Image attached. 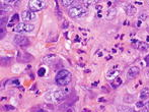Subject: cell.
<instances>
[{
    "label": "cell",
    "mask_w": 149,
    "mask_h": 112,
    "mask_svg": "<svg viewBox=\"0 0 149 112\" xmlns=\"http://www.w3.org/2000/svg\"><path fill=\"white\" fill-rule=\"evenodd\" d=\"M116 14H117V10H116V8H114V7L109 8L108 11H107V13H106V18H107V20H114V18H116Z\"/></svg>",
    "instance_id": "8fae6325"
},
{
    "label": "cell",
    "mask_w": 149,
    "mask_h": 112,
    "mask_svg": "<svg viewBox=\"0 0 149 112\" xmlns=\"http://www.w3.org/2000/svg\"><path fill=\"white\" fill-rule=\"evenodd\" d=\"M149 98V88H144L142 89V91L140 92V99L145 100V99Z\"/></svg>",
    "instance_id": "4fadbf2b"
},
{
    "label": "cell",
    "mask_w": 149,
    "mask_h": 112,
    "mask_svg": "<svg viewBox=\"0 0 149 112\" xmlns=\"http://www.w3.org/2000/svg\"><path fill=\"white\" fill-rule=\"evenodd\" d=\"M36 112H45V111H44L43 109H38V110L36 111Z\"/></svg>",
    "instance_id": "4316f807"
},
{
    "label": "cell",
    "mask_w": 149,
    "mask_h": 112,
    "mask_svg": "<svg viewBox=\"0 0 149 112\" xmlns=\"http://www.w3.org/2000/svg\"><path fill=\"white\" fill-rule=\"evenodd\" d=\"M46 5H47V3L44 0H31L29 2V8L33 12L43 10L46 7Z\"/></svg>",
    "instance_id": "3957f363"
},
{
    "label": "cell",
    "mask_w": 149,
    "mask_h": 112,
    "mask_svg": "<svg viewBox=\"0 0 149 112\" xmlns=\"http://www.w3.org/2000/svg\"><path fill=\"white\" fill-rule=\"evenodd\" d=\"M140 73V69L138 66H135V65H133V66H131L129 69H128L127 71V77H129V79H134V77H136L138 75H139Z\"/></svg>",
    "instance_id": "9c48e42d"
},
{
    "label": "cell",
    "mask_w": 149,
    "mask_h": 112,
    "mask_svg": "<svg viewBox=\"0 0 149 112\" xmlns=\"http://www.w3.org/2000/svg\"><path fill=\"white\" fill-rule=\"evenodd\" d=\"M56 58V55H54V54H49V55H46L45 57H43V59L42 60L44 61V62H48L50 63L53 59Z\"/></svg>",
    "instance_id": "9a60e30c"
},
{
    "label": "cell",
    "mask_w": 149,
    "mask_h": 112,
    "mask_svg": "<svg viewBox=\"0 0 149 112\" xmlns=\"http://www.w3.org/2000/svg\"><path fill=\"white\" fill-rule=\"evenodd\" d=\"M70 92L68 89H62V90H58L56 92L53 93V99L56 101L57 103H60L64 100L67 97V94Z\"/></svg>",
    "instance_id": "5b68a950"
},
{
    "label": "cell",
    "mask_w": 149,
    "mask_h": 112,
    "mask_svg": "<svg viewBox=\"0 0 149 112\" xmlns=\"http://www.w3.org/2000/svg\"><path fill=\"white\" fill-rule=\"evenodd\" d=\"M125 11H126V13H127V15L132 16V15H134V14H136L137 8H136L135 5H133V4H128V5L125 6Z\"/></svg>",
    "instance_id": "30bf717a"
},
{
    "label": "cell",
    "mask_w": 149,
    "mask_h": 112,
    "mask_svg": "<svg viewBox=\"0 0 149 112\" xmlns=\"http://www.w3.org/2000/svg\"><path fill=\"white\" fill-rule=\"evenodd\" d=\"M68 13L71 18H82L87 13V9L85 6L83 5H76V6H71L68 10Z\"/></svg>",
    "instance_id": "7a4b0ae2"
},
{
    "label": "cell",
    "mask_w": 149,
    "mask_h": 112,
    "mask_svg": "<svg viewBox=\"0 0 149 112\" xmlns=\"http://www.w3.org/2000/svg\"><path fill=\"white\" fill-rule=\"evenodd\" d=\"M14 43L16 45L20 46V47H26L30 44V41H29V38H26V36L22 35H16L14 37Z\"/></svg>",
    "instance_id": "8992f818"
},
{
    "label": "cell",
    "mask_w": 149,
    "mask_h": 112,
    "mask_svg": "<svg viewBox=\"0 0 149 112\" xmlns=\"http://www.w3.org/2000/svg\"><path fill=\"white\" fill-rule=\"evenodd\" d=\"M18 20H19V15H18L17 13L13 14V16H12V18H11V20H10V24L8 25V26H9V27L13 26L14 24H16V23H18Z\"/></svg>",
    "instance_id": "2e32d148"
},
{
    "label": "cell",
    "mask_w": 149,
    "mask_h": 112,
    "mask_svg": "<svg viewBox=\"0 0 149 112\" xmlns=\"http://www.w3.org/2000/svg\"><path fill=\"white\" fill-rule=\"evenodd\" d=\"M66 112H74V110H73L72 108H68V109L66 110Z\"/></svg>",
    "instance_id": "d4e9b609"
},
{
    "label": "cell",
    "mask_w": 149,
    "mask_h": 112,
    "mask_svg": "<svg viewBox=\"0 0 149 112\" xmlns=\"http://www.w3.org/2000/svg\"><path fill=\"white\" fill-rule=\"evenodd\" d=\"M90 3H91V1H85L84 2V4H90Z\"/></svg>",
    "instance_id": "f1b7e54d"
},
{
    "label": "cell",
    "mask_w": 149,
    "mask_h": 112,
    "mask_svg": "<svg viewBox=\"0 0 149 112\" xmlns=\"http://www.w3.org/2000/svg\"><path fill=\"white\" fill-rule=\"evenodd\" d=\"M45 69H44V68H41V69H40V70H39V75H40V77H43V75H45Z\"/></svg>",
    "instance_id": "44dd1931"
},
{
    "label": "cell",
    "mask_w": 149,
    "mask_h": 112,
    "mask_svg": "<svg viewBox=\"0 0 149 112\" xmlns=\"http://www.w3.org/2000/svg\"><path fill=\"white\" fill-rule=\"evenodd\" d=\"M139 112H149V110L147 108H143V109H141V110H140Z\"/></svg>",
    "instance_id": "cb8c5ba5"
},
{
    "label": "cell",
    "mask_w": 149,
    "mask_h": 112,
    "mask_svg": "<svg viewBox=\"0 0 149 112\" xmlns=\"http://www.w3.org/2000/svg\"><path fill=\"white\" fill-rule=\"evenodd\" d=\"M4 3H5V4H10V6H12V5L16 6L18 3H19V1H16V0H6V1H4Z\"/></svg>",
    "instance_id": "d6986e66"
},
{
    "label": "cell",
    "mask_w": 149,
    "mask_h": 112,
    "mask_svg": "<svg viewBox=\"0 0 149 112\" xmlns=\"http://www.w3.org/2000/svg\"><path fill=\"white\" fill-rule=\"evenodd\" d=\"M132 45H133L134 48L140 50V51H147V50L149 49V45L147 43L142 42V41H138V40H134V41H132Z\"/></svg>",
    "instance_id": "ba28073f"
},
{
    "label": "cell",
    "mask_w": 149,
    "mask_h": 112,
    "mask_svg": "<svg viewBox=\"0 0 149 112\" xmlns=\"http://www.w3.org/2000/svg\"><path fill=\"white\" fill-rule=\"evenodd\" d=\"M146 18H147V14L146 13H142V15H140L139 16V20H146Z\"/></svg>",
    "instance_id": "ffe728a7"
},
{
    "label": "cell",
    "mask_w": 149,
    "mask_h": 112,
    "mask_svg": "<svg viewBox=\"0 0 149 112\" xmlns=\"http://www.w3.org/2000/svg\"><path fill=\"white\" fill-rule=\"evenodd\" d=\"M22 18L24 22H31V20H35L37 18V14L36 12L31 11V10L28 9V10H24L22 11Z\"/></svg>",
    "instance_id": "52a82bcc"
},
{
    "label": "cell",
    "mask_w": 149,
    "mask_h": 112,
    "mask_svg": "<svg viewBox=\"0 0 149 112\" xmlns=\"http://www.w3.org/2000/svg\"><path fill=\"white\" fill-rule=\"evenodd\" d=\"M145 61L148 63V65H149V55L148 56H146V58H145Z\"/></svg>",
    "instance_id": "484cf974"
},
{
    "label": "cell",
    "mask_w": 149,
    "mask_h": 112,
    "mask_svg": "<svg viewBox=\"0 0 149 112\" xmlns=\"http://www.w3.org/2000/svg\"><path fill=\"white\" fill-rule=\"evenodd\" d=\"M61 3L64 6H70V5H72V4L76 3V1H73V0H63Z\"/></svg>",
    "instance_id": "ac0fdd59"
},
{
    "label": "cell",
    "mask_w": 149,
    "mask_h": 112,
    "mask_svg": "<svg viewBox=\"0 0 149 112\" xmlns=\"http://www.w3.org/2000/svg\"><path fill=\"white\" fill-rule=\"evenodd\" d=\"M4 108H5L6 110H13L14 107H13V106H5Z\"/></svg>",
    "instance_id": "7402d4cb"
},
{
    "label": "cell",
    "mask_w": 149,
    "mask_h": 112,
    "mask_svg": "<svg viewBox=\"0 0 149 112\" xmlns=\"http://www.w3.org/2000/svg\"><path fill=\"white\" fill-rule=\"evenodd\" d=\"M122 79L120 77H115L114 80L112 81V83H111V86L113 87L114 89H116V88H118V87H120L122 85Z\"/></svg>",
    "instance_id": "7c38bea8"
},
{
    "label": "cell",
    "mask_w": 149,
    "mask_h": 112,
    "mask_svg": "<svg viewBox=\"0 0 149 112\" xmlns=\"http://www.w3.org/2000/svg\"><path fill=\"white\" fill-rule=\"evenodd\" d=\"M143 102H137V106L138 107H143Z\"/></svg>",
    "instance_id": "603a6c76"
},
{
    "label": "cell",
    "mask_w": 149,
    "mask_h": 112,
    "mask_svg": "<svg viewBox=\"0 0 149 112\" xmlns=\"http://www.w3.org/2000/svg\"><path fill=\"white\" fill-rule=\"evenodd\" d=\"M35 30V26L31 24H24V23H22V24H17L14 28V32L16 33H30V32H33Z\"/></svg>",
    "instance_id": "277c9868"
},
{
    "label": "cell",
    "mask_w": 149,
    "mask_h": 112,
    "mask_svg": "<svg viewBox=\"0 0 149 112\" xmlns=\"http://www.w3.org/2000/svg\"><path fill=\"white\" fill-rule=\"evenodd\" d=\"M146 77H147L148 79H149V69H148L147 71H146Z\"/></svg>",
    "instance_id": "83f0119b"
},
{
    "label": "cell",
    "mask_w": 149,
    "mask_h": 112,
    "mask_svg": "<svg viewBox=\"0 0 149 112\" xmlns=\"http://www.w3.org/2000/svg\"><path fill=\"white\" fill-rule=\"evenodd\" d=\"M12 10V6H10V5H7V4H5V3H2L1 2V13H3V11L4 12H9V11H11Z\"/></svg>",
    "instance_id": "5bb4252c"
},
{
    "label": "cell",
    "mask_w": 149,
    "mask_h": 112,
    "mask_svg": "<svg viewBox=\"0 0 149 112\" xmlns=\"http://www.w3.org/2000/svg\"><path fill=\"white\" fill-rule=\"evenodd\" d=\"M130 111H131V109H130L129 107L123 106V105H121V106H119L118 108H117V112H130Z\"/></svg>",
    "instance_id": "e0dca14e"
},
{
    "label": "cell",
    "mask_w": 149,
    "mask_h": 112,
    "mask_svg": "<svg viewBox=\"0 0 149 112\" xmlns=\"http://www.w3.org/2000/svg\"><path fill=\"white\" fill-rule=\"evenodd\" d=\"M71 79H72V75H71L70 71L67 70V69H61V70H59V73H57V75H56L55 81L58 86L64 87L70 83Z\"/></svg>",
    "instance_id": "6da1fadb"
}]
</instances>
